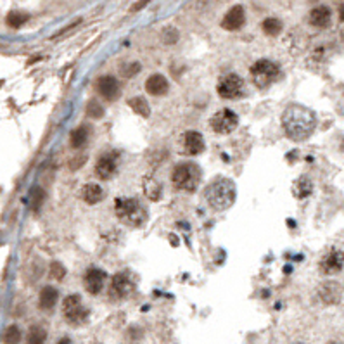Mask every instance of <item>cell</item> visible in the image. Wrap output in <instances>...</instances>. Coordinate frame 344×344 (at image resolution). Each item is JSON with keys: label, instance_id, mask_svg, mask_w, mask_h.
<instances>
[{"label": "cell", "instance_id": "cell-7", "mask_svg": "<svg viewBox=\"0 0 344 344\" xmlns=\"http://www.w3.org/2000/svg\"><path fill=\"white\" fill-rule=\"evenodd\" d=\"M246 92V85L244 80L241 78L239 75H226L220 80L218 83V95L221 99L226 100H234V99H241Z\"/></svg>", "mask_w": 344, "mask_h": 344}, {"label": "cell", "instance_id": "cell-14", "mask_svg": "<svg viewBox=\"0 0 344 344\" xmlns=\"http://www.w3.org/2000/svg\"><path fill=\"white\" fill-rule=\"evenodd\" d=\"M244 23H246L244 7H242V6H234L232 9L225 14L223 21H221V26H223L225 30H228V31H236Z\"/></svg>", "mask_w": 344, "mask_h": 344}, {"label": "cell", "instance_id": "cell-26", "mask_svg": "<svg viewBox=\"0 0 344 344\" xmlns=\"http://www.w3.org/2000/svg\"><path fill=\"white\" fill-rule=\"evenodd\" d=\"M263 31L270 36H277L282 31V23L277 18H266L263 21Z\"/></svg>", "mask_w": 344, "mask_h": 344}, {"label": "cell", "instance_id": "cell-8", "mask_svg": "<svg viewBox=\"0 0 344 344\" xmlns=\"http://www.w3.org/2000/svg\"><path fill=\"white\" fill-rule=\"evenodd\" d=\"M209 125H211V128L216 133H220V135H226V133L234 132L237 128L239 116L232 111V109H221V111L214 112V114L211 116Z\"/></svg>", "mask_w": 344, "mask_h": 344}, {"label": "cell", "instance_id": "cell-27", "mask_svg": "<svg viewBox=\"0 0 344 344\" xmlns=\"http://www.w3.org/2000/svg\"><path fill=\"white\" fill-rule=\"evenodd\" d=\"M28 21V14L21 11H12L7 14V24L11 28H21L24 23Z\"/></svg>", "mask_w": 344, "mask_h": 344}, {"label": "cell", "instance_id": "cell-36", "mask_svg": "<svg viewBox=\"0 0 344 344\" xmlns=\"http://www.w3.org/2000/svg\"><path fill=\"white\" fill-rule=\"evenodd\" d=\"M339 112H341V114H344V99L341 100V102H339Z\"/></svg>", "mask_w": 344, "mask_h": 344}, {"label": "cell", "instance_id": "cell-22", "mask_svg": "<svg viewBox=\"0 0 344 344\" xmlns=\"http://www.w3.org/2000/svg\"><path fill=\"white\" fill-rule=\"evenodd\" d=\"M320 296L325 303H337L339 298H341V289H339V285L334 284V282H327V284L322 285Z\"/></svg>", "mask_w": 344, "mask_h": 344}, {"label": "cell", "instance_id": "cell-19", "mask_svg": "<svg viewBox=\"0 0 344 344\" xmlns=\"http://www.w3.org/2000/svg\"><path fill=\"white\" fill-rule=\"evenodd\" d=\"M142 187H144V194L147 199L151 201H159L161 197V192H163V187L159 185V182L156 180V178L152 177H145L144 182H142Z\"/></svg>", "mask_w": 344, "mask_h": 344}, {"label": "cell", "instance_id": "cell-15", "mask_svg": "<svg viewBox=\"0 0 344 344\" xmlns=\"http://www.w3.org/2000/svg\"><path fill=\"white\" fill-rule=\"evenodd\" d=\"M184 145H185V152L190 156H197L204 151V139L199 132H194L190 130L185 133V139H184Z\"/></svg>", "mask_w": 344, "mask_h": 344}, {"label": "cell", "instance_id": "cell-18", "mask_svg": "<svg viewBox=\"0 0 344 344\" xmlns=\"http://www.w3.org/2000/svg\"><path fill=\"white\" fill-rule=\"evenodd\" d=\"M58 299H59L58 289L47 285V287H43L42 293H40L38 305H40V308H42V310H52L55 306V303H58Z\"/></svg>", "mask_w": 344, "mask_h": 344}, {"label": "cell", "instance_id": "cell-11", "mask_svg": "<svg viewBox=\"0 0 344 344\" xmlns=\"http://www.w3.org/2000/svg\"><path fill=\"white\" fill-rule=\"evenodd\" d=\"M97 92L100 97H104L109 102L116 100L120 97V83L114 76H100L97 80Z\"/></svg>", "mask_w": 344, "mask_h": 344}, {"label": "cell", "instance_id": "cell-31", "mask_svg": "<svg viewBox=\"0 0 344 344\" xmlns=\"http://www.w3.org/2000/svg\"><path fill=\"white\" fill-rule=\"evenodd\" d=\"M178 40V31L175 28H166V30L163 31V42L166 43V45H171V43H175Z\"/></svg>", "mask_w": 344, "mask_h": 344}, {"label": "cell", "instance_id": "cell-2", "mask_svg": "<svg viewBox=\"0 0 344 344\" xmlns=\"http://www.w3.org/2000/svg\"><path fill=\"white\" fill-rule=\"evenodd\" d=\"M206 201L216 211H225L230 206L236 202V184L230 178L218 177L214 180L209 182V185L206 187Z\"/></svg>", "mask_w": 344, "mask_h": 344}, {"label": "cell", "instance_id": "cell-3", "mask_svg": "<svg viewBox=\"0 0 344 344\" xmlns=\"http://www.w3.org/2000/svg\"><path fill=\"white\" fill-rule=\"evenodd\" d=\"M114 213L121 223L133 226V228L140 226L147 218V211L144 209V206L132 197H118L114 201Z\"/></svg>", "mask_w": 344, "mask_h": 344}, {"label": "cell", "instance_id": "cell-17", "mask_svg": "<svg viewBox=\"0 0 344 344\" xmlns=\"http://www.w3.org/2000/svg\"><path fill=\"white\" fill-rule=\"evenodd\" d=\"M330 18H332L330 9H329V7H325V6H318V7H315V9L310 12V23L313 24V26H317V28L329 26Z\"/></svg>", "mask_w": 344, "mask_h": 344}, {"label": "cell", "instance_id": "cell-24", "mask_svg": "<svg viewBox=\"0 0 344 344\" xmlns=\"http://www.w3.org/2000/svg\"><path fill=\"white\" fill-rule=\"evenodd\" d=\"M128 106L132 107L133 112H137V114L142 116V118H147V116L151 114V109H149V104L144 97H133V99L128 100Z\"/></svg>", "mask_w": 344, "mask_h": 344}, {"label": "cell", "instance_id": "cell-12", "mask_svg": "<svg viewBox=\"0 0 344 344\" xmlns=\"http://www.w3.org/2000/svg\"><path fill=\"white\" fill-rule=\"evenodd\" d=\"M85 289L90 294H99L104 289V282H106V272L100 268H88L85 273Z\"/></svg>", "mask_w": 344, "mask_h": 344}, {"label": "cell", "instance_id": "cell-16", "mask_svg": "<svg viewBox=\"0 0 344 344\" xmlns=\"http://www.w3.org/2000/svg\"><path fill=\"white\" fill-rule=\"evenodd\" d=\"M168 88H169L168 80L163 75H152L145 82V90L151 95H164L168 92Z\"/></svg>", "mask_w": 344, "mask_h": 344}, {"label": "cell", "instance_id": "cell-20", "mask_svg": "<svg viewBox=\"0 0 344 344\" xmlns=\"http://www.w3.org/2000/svg\"><path fill=\"white\" fill-rule=\"evenodd\" d=\"M83 199L88 204H97L104 199V190L97 184H87L83 187Z\"/></svg>", "mask_w": 344, "mask_h": 344}, {"label": "cell", "instance_id": "cell-35", "mask_svg": "<svg viewBox=\"0 0 344 344\" xmlns=\"http://www.w3.org/2000/svg\"><path fill=\"white\" fill-rule=\"evenodd\" d=\"M58 344H73V342H71V339H68V337H63V339H61V341H59Z\"/></svg>", "mask_w": 344, "mask_h": 344}, {"label": "cell", "instance_id": "cell-6", "mask_svg": "<svg viewBox=\"0 0 344 344\" xmlns=\"http://www.w3.org/2000/svg\"><path fill=\"white\" fill-rule=\"evenodd\" d=\"M63 315L71 325H82L88 318V310L83 306L82 298L78 294H71L63 303Z\"/></svg>", "mask_w": 344, "mask_h": 344}, {"label": "cell", "instance_id": "cell-34", "mask_svg": "<svg viewBox=\"0 0 344 344\" xmlns=\"http://www.w3.org/2000/svg\"><path fill=\"white\" fill-rule=\"evenodd\" d=\"M75 163H71V169H76V168H82L85 164V161H87V156H82V157H75Z\"/></svg>", "mask_w": 344, "mask_h": 344}, {"label": "cell", "instance_id": "cell-9", "mask_svg": "<svg viewBox=\"0 0 344 344\" xmlns=\"http://www.w3.org/2000/svg\"><path fill=\"white\" fill-rule=\"evenodd\" d=\"M133 289H135V285H133L130 275L127 272H120L112 277L111 287H109V294H111L112 299H123V298L130 296L133 293Z\"/></svg>", "mask_w": 344, "mask_h": 344}, {"label": "cell", "instance_id": "cell-28", "mask_svg": "<svg viewBox=\"0 0 344 344\" xmlns=\"http://www.w3.org/2000/svg\"><path fill=\"white\" fill-rule=\"evenodd\" d=\"M21 341V330L18 325H9L4 330V342L6 344H19Z\"/></svg>", "mask_w": 344, "mask_h": 344}, {"label": "cell", "instance_id": "cell-30", "mask_svg": "<svg viewBox=\"0 0 344 344\" xmlns=\"http://www.w3.org/2000/svg\"><path fill=\"white\" fill-rule=\"evenodd\" d=\"M50 277H54L55 280H63V278L66 277V268H64V265H61L59 261L50 263Z\"/></svg>", "mask_w": 344, "mask_h": 344}, {"label": "cell", "instance_id": "cell-33", "mask_svg": "<svg viewBox=\"0 0 344 344\" xmlns=\"http://www.w3.org/2000/svg\"><path fill=\"white\" fill-rule=\"evenodd\" d=\"M42 201H43V192H42V189L36 187L35 192H33V208L38 209L40 204H42Z\"/></svg>", "mask_w": 344, "mask_h": 344}, {"label": "cell", "instance_id": "cell-29", "mask_svg": "<svg viewBox=\"0 0 344 344\" xmlns=\"http://www.w3.org/2000/svg\"><path fill=\"white\" fill-rule=\"evenodd\" d=\"M87 112H88V116H92L94 120H99V118H102V116H104V107L100 106L99 102L92 100V102H88Z\"/></svg>", "mask_w": 344, "mask_h": 344}, {"label": "cell", "instance_id": "cell-23", "mask_svg": "<svg viewBox=\"0 0 344 344\" xmlns=\"http://www.w3.org/2000/svg\"><path fill=\"white\" fill-rule=\"evenodd\" d=\"M88 140V128L87 127H80L76 130L71 132L70 137V144L73 149H82Z\"/></svg>", "mask_w": 344, "mask_h": 344}, {"label": "cell", "instance_id": "cell-13", "mask_svg": "<svg viewBox=\"0 0 344 344\" xmlns=\"http://www.w3.org/2000/svg\"><path fill=\"white\" fill-rule=\"evenodd\" d=\"M342 266H344V253H341V251H330L320 261L322 272L327 275L339 273L342 270Z\"/></svg>", "mask_w": 344, "mask_h": 344}, {"label": "cell", "instance_id": "cell-32", "mask_svg": "<svg viewBox=\"0 0 344 344\" xmlns=\"http://www.w3.org/2000/svg\"><path fill=\"white\" fill-rule=\"evenodd\" d=\"M139 71H140L139 63H128V64H125V68H123V75L127 76V78H132V76L137 75Z\"/></svg>", "mask_w": 344, "mask_h": 344}, {"label": "cell", "instance_id": "cell-37", "mask_svg": "<svg viewBox=\"0 0 344 344\" xmlns=\"http://www.w3.org/2000/svg\"><path fill=\"white\" fill-rule=\"evenodd\" d=\"M0 87H2V82H0Z\"/></svg>", "mask_w": 344, "mask_h": 344}, {"label": "cell", "instance_id": "cell-4", "mask_svg": "<svg viewBox=\"0 0 344 344\" xmlns=\"http://www.w3.org/2000/svg\"><path fill=\"white\" fill-rule=\"evenodd\" d=\"M278 73H280L278 64H275L270 59H260L251 66V76L258 88H266L268 85H272Z\"/></svg>", "mask_w": 344, "mask_h": 344}, {"label": "cell", "instance_id": "cell-21", "mask_svg": "<svg viewBox=\"0 0 344 344\" xmlns=\"http://www.w3.org/2000/svg\"><path fill=\"white\" fill-rule=\"evenodd\" d=\"M311 190H313V184H311V180L308 177H301L296 180V184H294V196L298 197V199H306V197L311 194Z\"/></svg>", "mask_w": 344, "mask_h": 344}, {"label": "cell", "instance_id": "cell-25", "mask_svg": "<svg viewBox=\"0 0 344 344\" xmlns=\"http://www.w3.org/2000/svg\"><path fill=\"white\" fill-rule=\"evenodd\" d=\"M45 339H47L45 329H42V327H38V325H33L30 329V332H28L26 344H45Z\"/></svg>", "mask_w": 344, "mask_h": 344}, {"label": "cell", "instance_id": "cell-1", "mask_svg": "<svg viewBox=\"0 0 344 344\" xmlns=\"http://www.w3.org/2000/svg\"><path fill=\"white\" fill-rule=\"evenodd\" d=\"M282 128L285 135L294 142L306 140L317 128V116L311 109L293 104L282 112Z\"/></svg>", "mask_w": 344, "mask_h": 344}, {"label": "cell", "instance_id": "cell-10", "mask_svg": "<svg viewBox=\"0 0 344 344\" xmlns=\"http://www.w3.org/2000/svg\"><path fill=\"white\" fill-rule=\"evenodd\" d=\"M118 169V156L116 152H109V154H104L97 159L95 164V175L100 178V180H109Z\"/></svg>", "mask_w": 344, "mask_h": 344}, {"label": "cell", "instance_id": "cell-5", "mask_svg": "<svg viewBox=\"0 0 344 344\" xmlns=\"http://www.w3.org/2000/svg\"><path fill=\"white\" fill-rule=\"evenodd\" d=\"M199 168L196 164L182 163L173 169L171 173V184L178 190H194L199 184Z\"/></svg>", "mask_w": 344, "mask_h": 344}]
</instances>
